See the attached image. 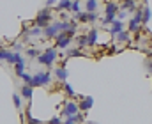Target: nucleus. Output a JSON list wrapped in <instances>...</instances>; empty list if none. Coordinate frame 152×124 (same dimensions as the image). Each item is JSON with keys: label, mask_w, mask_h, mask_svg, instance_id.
Here are the masks:
<instances>
[{"label": "nucleus", "mask_w": 152, "mask_h": 124, "mask_svg": "<svg viewBox=\"0 0 152 124\" xmlns=\"http://www.w3.org/2000/svg\"><path fill=\"white\" fill-rule=\"evenodd\" d=\"M27 117H28V124H42L39 119H34V117H30V114L27 112Z\"/></svg>", "instance_id": "29"}, {"label": "nucleus", "mask_w": 152, "mask_h": 124, "mask_svg": "<svg viewBox=\"0 0 152 124\" xmlns=\"http://www.w3.org/2000/svg\"><path fill=\"white\" fill-rule=\"evenodd\" d=\"M55 2H57V0H46V5H48V7H51Z\"/></svg>", "instance_id": "34"}, {"label": "nucleus", "mask_w": 152, "mask_h": 124, "mask_svg": "<svg viewBox=\"0 0 152 124\" xmlns=\"http://www.w3.org/2000/svg\"><path fill=\"white\" fill-rule=\"evenodd\" d=\"M117 12H118V5L115 2H108L106 7H104V18H103V25H112L113 20L117 18Z\"/></svg>", "instance_id": "2"}, {"label": "nucleus", "mask_w": 152, "mask_h": 124, "mask_svg": "<svg viewBox=\"0 0 152 124\" xmlns=\"http://www.w3.org/2000/svg\"><path fill=\"white\" fill-rule=\"evenodd\" d=\"M50 124H62V121H60L58 117H53V119L50 121Z\"/></svg>", "instance_id": "32"}, {"label": "nucleus", "mask_w": 152, "mask_h": 124, "mask_svg": "<svg viewBox=\"0 0 152 124\" xmlns=\"http://www.w3.org/2000/svg\"><path fill=\"white\" fill-rule=\"evenodd\" d=\"M71 43H73V34H69V32H60L55 37V46L57 48H67Z\"/></svg>", "instance_id": "4"}, {"label": "nucleus", "mask_w": 152, "mask_h": 124, "mask_svg": "<svg viewBox=\"0 0 152 124\" xmlns=\"http://www.w3.org/2000/svg\"><path fill=\"white\" fill-rule=\"evenodd\" d=\"M120 9H122V11H126V12H136L138 5H136V2H134V0H122Z\"/></svg>", "instance_id": "8"}, {"label": "nucleus", "mask_w": 152, "mask_h": 124, "mask_svg": "<svg viewBox=\"0 0 152 124\" xmlns=\"http://www.w3.org/2000/svg\"><path fill=\"white\" fill-rule=\"evenodd\" d=\"M115 41L122 43V44H129L131 43V32L129 30H120L118 34H115Z\"/></svg>", "instance_id": "7"}, {"label": "nucleus", "mask_w": 152, "mask_h": 124, "mask_svg": "<svg viewBox=\"0 0 152 124\" xmlns=\"http://www.w3.org/2000/svg\"><path fill=\"white\" fill-rule=\"evenodd\" d=\"M58 34H60L58 21H55V23H50L46 29H42V36H44V39H55Z\"/></svg>", "instance_id": "5"}, {"label": "nucleus", "mask_w": 152, "mask_h": 124, "mask_svg": "<svg viewBox=\"0 0 152 124\" xmlns=\"http://www.w3.org/2000/svg\"><path fill=\"white\" fill-rule=\"evenodd\" d=\"M97 20V12H88V23H94Z\"/></svg>", "instance_id": "31"}, {"label": "nucleus", "mask_w": 152, "mask_h": 124, "mask_svg": "<svg viewBox=\"0 0 152 124\" xmlns=\"http://www.w3.org/2000/svg\"><path fill=\"white\" fill-rule=\"evenodd\" d=\"M64 90H66V94H67L69 98H75V90H73V87L67 82H64Z\"/></svg>", "instance_id": "23"}, {"label": "nucleus", "mask_w": 152, "mask_h": 124, "mask_svg": "<svg viewBox=\"0 0 152 124\" xmlns=\"http://www.w3.org/2000/svg\"><path fill=\"white\" fill-rule=\"evenodd\" d=\"M126 16H127V12L122 11V9H118V12H117V20H124Z\"/></svg>", "instance_id": "30"}, {"label": "nucleus", "mask_w": 152, "mask_h": 124, "mask_svg": "<svg viewBox=\"0 0 152 124\" xmlns=\"http://www.w3.org/2000/svg\"><path fill=\"white\" fill-rule=\"evenodd\" d=\"M88 124H96V123H92V121H90V123H88Z\"/></svg>", "instance_id": "35"}, {"label": "nucleus", "mask_w": 152, "mask_h": 124, "mask_svg": "<svg viewBox=\"0 0 152 124\" xmlns=\"http://www.w3.org/2000/svg\"><path fill=\"white\" fill-rule=\"evenodd\" d=\"M78 112H80V105H78L76 101H73V99H69V101L64 105L62 115H64V117H73V115H76Z\"/></svg>", "instance_id": "6"}, {"label": "nucleus", "mask_w": 152, "mask_h": 124, "mask_svg": "<svg viewBox=\"0 0 152 124\" xmlns=\"http://www.w3.org/2000/svg\"><path fill=\"white\" fill-rule=\"evenodd\" d=\"M25 53H27V57H30V59H37L39 57V50H36V48H28V50H25Z\"/></svg>", "instance_id": "21"}, {"label": "nucleus", "mask_w": 152, "mask_h": 124, "mask_svg": "<svg viewBox=\"0 0 152 124\" xmlns=\"http://www.w3.org/2000/svg\"><path fill=\"white\" fill-rule=\"evenodd\" d=\"M76 20H78L81 25L88 23V12H87V11H85V12H78V14H76Z\"/></svg>", "instance_id": "19"}, {"label": "nucleus", "mask_w": 152, "mask_h": 124, "mask_svg": "<svg viewBox=\"0 0 152 124\" xmlns=\"http://www.w3.org/2000/svg\"><path fill=\"white\" fill-rule=\"evenodd\" d=\"M12 101H14L16 108H18V110H21V96H20V94H12Z\"/></svg>", "instance_id": "24"}, {"label": "nucleus", "mask_w": 152, "mask_h": 124, "mask_svg": "<svg viewBox=\"0 0 152 124\" xmlns=\"http://www.w3.org/2000/svg\"><path fill=\"white\" fill-rule=\"evenodd\" d=\"M71 4H73V0H58V4H57V7H55V11H69L71 9Z\"/></svg>", "instance_id": "15"}, {"label": "nucleus", "mask_w": 152, "mask_h": 124, "mask_svg": "<svg viewBox=\"0 0 152 124\" xmlns=\"http://www.w3.org/2000/svg\"><path fill=\"white\" fill-rule=\"evenodd\" d=\"M32 90H34V87L32 85H27V83H23V87H21V98H25V99H30L32 98Z\"/></svg>", "instance_id": "14"}, {"label": "nucleus", "mask_w": 152, "mask_h": 124, "mask_svg": "<svg viewBox=\"0 0 152 124\" xmlns=\"http://www.w3.org/2000/svg\"><path fill=\"white\" fill-rule=\"evenodd\" d=\"M99 7V0H87L85 2V11L87 12H97Z\"/></svg>", "instance_id": "13"}, {"label": "nucleus", "mask_w": 152, "mask_h": 124, "mask_svg": "<svg viewBox=\"0 0 152 124\" xmlns=\"http://www.w3.org/2000/svg\"><path fill=\"white\" fill-rule=\"evenodd\" d=\"M20 78L23 80V83H27V85H32V75H28V73H23Z\"/></svg>", "instance_id": "26"}, {"label": "nucleus", "mask_w": 152, "mask_h": 124, "mask_svg": "<svg viewBox=\"0 0 152 124\" xmlns=\"http://www.w3.org/2000/svg\"><path fill=\"white\" fill-rule=\"evenodd\" d=\"M14 73H16V76H21V75L25 73V60L14 64Z\"/></svg>", "instance_id": "17"}, {"label": "nucleus", "mask_w": 152, "mask_h": 124, "mask_svg": "<svg viewBox=\"0 0 152 124\" xmlns=\"http://www.w3.org/2000/svg\"><path fill=\"white\" fill-rule=\"evenodd\" d=\"M78 105H80V110H81V112H87V110H90V108H92L94 99H92L90 96H87V98L83 96V98H81V101H80Z\"/></svg>", "instance_id": "10"}, {"label": "nucleus", "mask_w": 152, "mask_h": 124, "mask_svg": "<svg viewBox=\"0 0 152 124\" xmlns=\"http://www.w3.org/2000/svg\"><path fill=\"white\" fill-rule=\"evenodd\" d=\"M57 50L55 48H48V50H44L42 53H39L37 57V62L41 66H46V68H53V62H55V59H57Z\"/></svg>", "instance_id": "1"}, {"label": "nucleus", "mask_w": 152, "mask_h": 124, "mask_svg": "<svg viewBox=\"0 0 152 124\" xmlns=\"http://www.w3.org/2000/svg\"><path fill=\"white\" fill-rule=\"evenodd\" d=\"M62 124H78V121H76V117L73 115V117H66V121Z\"/></svg>", "instance_id": "28"}, {"label": "nucleus", "mask_w": 152, "mask_h": 124, "mask_svg": "<svg viewBox=\"0 0 152 124\" xmlns=\"http://www.w3.org/2000/svg\"><path fill=\"white\" fill-rule=\"evenodd\" d=\"M7 55H9V50L0 48V60H7Z\"/></svg>", "instance_id": "27"}, {"label": "nucleus", "mask_w": 152, "mask_h": 124, "mask_svg": "<svg viewBox=\"0 0 152 124\" xmlns=\"http://www.w3.org/2000/svg\"><path fill=\"white\" fill-rule=\"evenodd\" d=\"M51 82V73L50 71H41L32 76V87H46Z\"/></svg>", "instance_id": "3"}, {"label": "nucleus", "mask_w": 152, "mask_h": 124, "mask_svg": "<svg viewBox=\"0 0 152 124\" xmlns=\"http://www.w3.org/2000/svg\"><path fill=\"white\" fill-rule=\"evenodd\" d=\"M145 66H147V71L152 73V60H147V64H145Z\"/></svg>", "instance_id": "33"}, {"label": "nucleus", "mask_w": 152, "mask_h": 124, "mask_svg": "<svg viewBox=\"0 0 152 124\" xmlns=\"http://www.w3.org/2000/svg\"><path fill=\"white\" fill-rule=\"evenodd\" d=\"M81 55V50L80 48H73V50H67V57H80Z\"/></svg>", "instance_id": "25"}, {"label": "nucleus", "mask_w": 152, "mask_h": 124, "mask_svg": "<svg viewBox=\"0 0 152 124\" xmlns=\"http://www.w3.org/2000/svg\"><path fill=\"white\" fill-rule=\"evenodd\" d=\"M87 37H88V46L90 48L96 46V43H97V30L96 29H90V32L87 34Z\"/></svg>", "instance_id": "16"}, {"label": "nucleus", "mask_w": 152, "mask_h": 124, "mask_svg": "<svg viewBox=\"0 0 152 124\" xmlns=\"http://www.w3.org/2000/svg\"><path fill=\"white\" fill-rule=\"evenodd\" d=\"M120 30H124V23H122V20H117V18H115L113 23H112L110 29H108V32H110V36H115V34H118Z\"/></svg>", "instance_id": "9"}, {"label": "nucleus", "mask_w": 152, "mask_h": 124, "mask_svg": "<svg viewBox=\"0 0 152 124\" xmlns=\"http://www.w3.org/2000/svg\"><path fill=\"white\" fill-rule=\"evenodd\" d=\"M71 12H75V14H78V12H81V9H80V0H73V4H71V9H69Z\"/></svg>", "instance_id": "22"}, {"label": "nucleus", "mask_w": 152, "mask_h": 124, "mask_svg": "<svg viewBox=\"0 0 152 124\" xmlns=\"http://www.w3.org/2000/svg\"><path fill=\"white\" fill-rule=\"evenodd\" d=\"M142 9H143V18H142V25H143V23H149V20H151V9L147 5H143Z\"/></svg>", "instance_id": "20"}, {"label": "nucleus", "mask_w": 152, "mask_h": 124, "mask_svg": "<svg viewBox=\"0 0 152 124\" xmlns=\"http://www.w3.org/2000/svg\"><path fill=\"white\" fill-rule=\"evenodd\" d=\"M53 75H55V78H57V80H60V82H66V80H67V69H66L64 66H60V68H55Z\"/></svg>", "instance_id": "11"}, {"label": "nucleus", "mask_w": 152, "mask_h": 124, "mask_svg": "<svg viewBox=\"0 0 152 124\" xmlns=\"http://www.w3.org/2000/svg\"><path fill=\"white\" fill-rule=\"evenodd\" d=\"M76 43H78V46H80V48H85V46H88V37H87V34H81V36H78V37H76Z\"/></svg>", "instance_id": "18"}, {"label": "nucleus", "mask_w": 152, "mask_h": 124, "mask_svg": "<svg viewBox=\"0 0 152 124\" xmlns=\"http://www.w3.org/2000/svg\"><path fill=\"white\" fill-rule=\"evenodd\" d=\"M50 23H51V16H37L36 21H34V25H37L41 29H46Z\"/></svg>", "instance_id": "12"}]
</instances>
